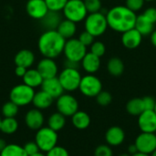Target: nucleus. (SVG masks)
Instances as JSON below:
<instances>
[{"label": "nucleus", "mask_w": 156, "mask_h": 156, "mask_svg": "<svg viewBox=\"0 0 156 156\" xmlns=\"http://www.w3.org/2000/svg\"><path fill=\"white\" fill-rule=\"evenodd\" d=\"M108 27L118 33L134 28L137 15L126 5H115L106 13Z\"/></svg>", "instance_id": "1"}, {"label": "nucleus", "mask_w": 156, "mask_h": 156, "mask_svg": "<svg viewBox=\"0 0 156 156\" xmlns=\"http://www.w3.org/2000/svg\"><path fill=\"white\" fill-rule=\"evenodd\" d=\"M66 39L57 30H45L37 41V48L43 58H56L63 53Z\"/></svg>", "instance_id": "2"}, {"label": "nucleus", "mask_w": 156, "mask_h": 156, "mask_svg": "<svg viewBox=\"0 0 156 156\" xmlns=\"http://www.w3.org/2000/svg\"><path fill=\"white\" fill-rule=\"evenodd\" d=\"M85 30L90 33L94 37L102 36L108 27V22L106 18V14L101 12L88 14L84 20Z\"/></svg>", "instance_id": "3"}, {"label": "nucleus", "mask_w": 156, "mask_h": 156, "mask_svg": "<svg viewBox=\"0 0 156 156\" xmlns=\"http://www.w3.org/2000/svg\"><path fill=\"white\" fill-rule=\"evenodd\" d=\"M62 13L66 19L76 24L84 21L89 14L83 0H69Z\"/></svg>", "instance_id": "4"}, {"label": "nucleus", "mask_w": 156, "mask_h": 156, "mask_svg": "<svg viewBox=\"0 0 156 156\" xmlns=\"http://www.w3.org/2000/svg\"><path fill=\"white\" fill-rule=\"evenodd\" d=\"M58 137L57 132L48 127H42L37 131L35 142L37 143L40 152L48 153L57 145Z\"/></svg>", "instance_id": "5"}, {"label": "nucleus", "mask_w": 156, "mask_h": 156, "mask_svg": "<svg viewBox=\"0 0 156 156\" xmlns=\"http://www.w3.org/2000/svg\"><path fill=\"white\" fill-rule=\"evenodd\" d=\"M35 90L33 88L23 84L16 85L12 88L9 93V99L11 101L16 103L18 107H24L32 103Z\"/></svg>", "instance_id": "6"}, {"label": "nucleus", "mask_w": 156, "mask_h": 156, "mask_svg": "<svg viewBox=\"0 0 156 156\" xmlns=\"http://www.w3.org/2000/svg\"><path fill=\"white\" fill-rule=\"evenodd\" d=\"M81 78L82 76L79 71V69H69V68H64L58 76V79L62 88L64 89L65 91H69V92L79 90Z\"/></svg>", "instance_id": "7"}, {"label": "nucleus", "mask_w": 156, "mask_h": 156, "mask_svg": "<svg viewBox=\"0 0 156 156\" xmlns=\"http://www.w3.org/2000/svg\"><path fill=\"white\" fill-rule=\"evenodd\" d=\"M63 54L66 59L80 63L87 54V47H85L78 38L72 37L66 40Z\"/></svg>", "instance_id": "8"}, {"label": "nucleus", "mask_w": 156, "mask_h": 156, "mask_svg": "<svg viewBox=\"0 0 156 156\" xmlns=\"http://www.w3.org/2000/svg\"><path fill=\"white\" fill-rule=\"evenodd\" d=\"M79 90L84 96L95 98L102 90V83L94 74H87L81 78Z\"/></svg>", "instance_id": "9"}, {"label": "nucleus", "mask_w": 156, "mask_h": 156, "mask_svg": "<svg viewBox=\"0 0 156 156\" xmlns=\"http://www.w3.org/2000/svg\"><path fill=\"white\" fill-rule=\"evenodd\" d=\"M56 107L58 112L65 117H71L79 111V102L73 95L63 93L57 99Z\"/></svg>", "instance_id": "10"}, {"label": "nucleus", "mask_w": 156, "mask_h": 156, "mask_svg": "<svg viewBox=\"0 0 156 156\" xmlns=\"http://www.w3.org/2000/svg\"><path fill=\"white\" fill-rule=\"evenodd\" d=\"M137 151L145 154H152L156 150V133H141L134 143Z\"/></svg>", "instance_id": "11"}, {"label": "nucleus", "mask_w": 156, "mask_h": 156, "mask_svg": "<svg viewBox=\"0 0 156 156\" xmlns=\"http://www.w3.org/2000/svg\"><path fill=\"white\" fill-rule=\"evenodd\" d=\"M27 15L36 20H41L48 12L45 0H28L26 5Z\"/></svg>", "instance_id": "12"}, {"label": "nucleus", "mask_w": 156, "mask_h": 156, "mask_svg": "<svg viewBox=\"0 0 156 156\" xmlns=\"http://www.w3.org/2000/svg\"><path fill=\"white\" fill-rule=\"evenodd\" d=\"M138 126L142 133H156V113L154 111H144L138 116Z\"/></svg>", "instance_id": "13"}, {"label": "nucleus", "mask_w": 156, "mask_h": 156, "mask_svg": "<svg viewBox=\"0 0 156 156\" xmlns=\"http://www.w3.org/2000/svg\"><path fill=\"white\" fill-rule=\"evenodd\" d=\"M37 69L41 74L44 80L55 78L58 73V67L53 58H43L37 65Z\"/></svg>", "instance_id": "14"}, {"label": "nucleus", "mask_w": 156, "mask_h": 156, "mask_svg": "<svg viewBox=\"0 0 156 156\" xmlns=\"http://www.w3.org/2000/svg\"><path fill=\"white\" fill-rule=\"evenodd\" d=\"M45 118L38 109H31L25 115V123L27 127L32 131H37L43 127Z\"/></svg>", "instance_id": "15"}, {"label": "nucleus", "mask_w": 156, "mask_h": 156, "mask_svg": "<svg viewBox=\"0 0 156 156\" xmlns=\"http://www.w3.org/2000/svg\"><path fill=\"white\" fill-rule=\"evenodd\" d=\"M122 44L128 49H134L138 48L143 41V36L135 28L130 29L122 35Z\"/></svg>", "instance_id": "16"}, {"label": "nucleus", "mask_w": 156, "mask_h": 156, "mask_svg": "<svg viewBox=\"0 0 156 156\" xmlns=\"http://www.w3.org/2000/svg\"><path fill=\"white\" fill-rule=\"evenodd\" d=\"M41 90L49 94L53 99H58L65 91L58 77L44 80L41 85Z\"/></svg>", "instance_id": "17"}, {"label": "nucleus", "mask_w": 156, "mask_h": 156, "mask_svg": "<svg viewBox=\"0 0 156 156\" xmlns=\"http://www.w3.org/2000/svg\"><path fill=\"white\" fill-rule=\"evenodd\" d=\"M105 140L110 146H119L122 144L125 140V133L122 128L119 126H112L107 130L105 133Z\"/></svg>", "instance_id": "18"}, {"label": "nucleus", "mask_w": 156, "mask_h": 156, "mask_svg": "<svg viewBox=\"0 0 156 156\" xmlns=\"http://www.w3.org/2000/svg\"><path fill=\"white\" fill-rule=\"evenodd\" d=\"M101 65V58L92 54L91 52H87V54L80 61V66L82 67L83 70L88 74L96 73L100 69Z\"/></svg>", "instance_id": "19"}, {"label": "nucleus", "mask_w": 156, "mask_h": 156, "mask_svg": "<svg viewBox=\"0 0 156 156\" xmlns=\"http://www.w3.org/2000/svg\"><path fill=\"white\" fill-rule=\"evenodd\" d=\"M14 62L16 66H22L27 69H30L35 62V54L30 49H21L16 54Z\"/></svg>", "instance_id": "20"}, {"label": "nucleus", "mask_w": 156, "mask_h": 156, "mask_svg": "<svg viewBox=\"0 0 156 156\" xmlns=\"http://www.w3.org/2000/svg\"><path fill=\"white\" fill-rule=\"evenodd\" d=\"M61 21L62 16L59 12L48 10L47 15L40 20V23L45 30H57Z\"/></svg>", "instance_id": "21"}, {"label": "nucleus", "mask_w": 156, "mask_h": 156, "mask_svg": "<svg viewBox=\"0 0 156 156\" xmlns=\"http://www.w3.org/2000/svg\"><path fill=\"white\" fill-rule=\"evenodd\" d=\"M53 101L54 99L49 94H48L46 91L41 90L35 93L32 103L36 109H38L41 111V110H46L49 108L52 105Z\"/></svg>", "instance_id": "22"}, {"label": "nucleus", "mask_w": 156, "mask_h": 156, "mask_svg": "<svg viewBox=\"0 0 156 156\" xmlns=\"http://www.w3.org/2000/svg\"><path fill=\"white\" fill-rule=\"evenodd\" d=\"M22 79H23V83L33 89L41 87L42 82L44 80L41 74L38 72L37 69H27L26 74Z\"/></svg>", "instance_id": "23"}, {"label": "nucleus", "mask_w": 156, "mask_h": 156, "mask_svg": "<svg viewBox=\"0 0 156 156\" xmlns=\"http://www.w3.org/2000/svg\"><path fill=\"white\" fill-rule=\"evenodd\" d=\"M154 25L155 24L151 22L143 14H141V15L137 16L134 28L136 30H138L143 37H146V36H150L153 33V31L155 29Z\"/></svg>", "instance_id": "24"}, {"label": "nucleus", "mask_w": 156, "mask_h": 156, "mask_svg": "<svg viewBox=\"0 0 156 156\" xmlns=\"http://www.w3.org/2000/svg\"><path fill=\"white\" fill-rule=\"evenodd\" d=\"M57 31L66 39H70L74 37L77 32V24L69 20V19H62L60 24L58 25Z\"/></svg>", "instance_id": "25"}, {"label": "nucleus", "mask_w": 156, "mask_h": 156, "mask_svg": "<svg viewBox=\"0 0 156 156\" xmlns=\"http://www.w3.org/2000/svg\"><path fill=\"white\" fill-rule=\"evenodd\" d=\"M71 122L78 130H85L90 124V117L86 112L78 111L71 116Z\"/></svg>", "instance_id": "26"}, {"label": "nucleus", "mask_w": 156, "mask_h": 156, "mask_svg": "<svg viewBox=\"0 0 156 156\" xmlns=\"http://www.w3.org/2000/svg\"><path fill=\"white\" fill-rule=\"evenodd\" d=\"M107 70L112 76L119 77L124 71V63L118 57L111 58L107 63Z\"/></svg>", "instance_id": "27"}, {"label": "nucleus", "mask_w": 156, "mask_h": 156, "mask_svg": "<svg viewBox=\"0 0 156 156\" xmlns=\"http://www.w3.org/2000/svg\"><path fill=\"white\" fill-rule=\"evenodd\" d=\"M65 124H66V117L58 112L52 113L48 119V126L57 133L62 130Z\"/></svg>", "instance_id": "28"}, {"label": "nucleus", "mask_w": 156, "mask_h": 156, "mask_svg": "<svg viewBox=\"0 0 156 156\" xmlns=\"http://www.w3.org/2000/svg\"><path fill=\"white\" fill-rule=\"evenodd\" d=\"M126 111L133 116H139L144 111L143 99L134 98L130 100L126 104Z\"/></svg>", "instance_id": "29"}, {"label": "nucleus", "mask_w": 156, "mask_h": 156, "mask_svg": "<svg viewBox=\"0 0 156 156\" xmlns=\"http://www.w3.org/2000/svg\"><path fill=\"white\" fill-rule=\"evenodd\" d=\"M18 129V122L15 117L13 118H4L2 119L0 131L5 134H13Z\"/></svg>", "instance_id": "30"}, {"label": "nucleus", "mask_w": 156, "mask_h": 156, "mask_svg": "<svg viewBox=\"0 0 156 156\" xmlns=\"http://www.w3.org/2000/svg\"><path fill=\"white\" fill-rule=\"evenodd\" d=\"M0 156H28L24 150L23 146L16 144H7L0 153Z\"/></svg>", "instance_id": "31"}, {"label": "nucleus", "mask_w": 156, "mask_h": 156, "mask_svg": "<svg viewBox=\"0 0 156 156\" xmlns=\"http://www.w3.org/2000/svg\"><path fill=\"white\" fill-rule=\"evenodd\" d=\"M18 109L19 107L16 103L9 101L4 103V105L2 106V114L5 118H13L17 115Z\"/></svg>", "instance_id": "32"}, {"label": "nucleus", "mask_w": 156, "mask_h": 156, "mask_svg": "<svg viewBox=\"0 0 156 156\" xmlns=\"http://www.w3.org/2000/svg\"><path fill=\"white\" fill-rule=\"evenodd\" d=\"M68 1L69 0H45L48 10L55 12L62 11Z\"/></svg>", "instance_id": "33"}, {"label": "nucleus", "mask_w": 156, "mask_h": 156, "mask_svg": "<svg viewBox=\"0 0 156 156\" xmlns=\"http://www.w3.org/2000/svg\"><path fill=\"white\" fill-rule=\"evenodd\" d=\"M89 14L101 12L102 9L101 0H83Z\"/></svg>", "instance_id": "34"}, {"label": "nucleus", "mask_w": 156, "mask_h": 156, "mask_svg": "<svg viewBox=\"0 0 156 156\" xmlns=\"http://www.w3.org/2000/svg\"><path fill=\"white\" fill-rule=\"evenodd\" d=\"M96 101L99 105L101 106H108L109 104H111V102L112 101V96L109 91L106 90H101L96 97Z\"/></svg>", "instance_id": "35"}, {"label": "nucleus", "mask_w": 156, "mask_h": 156, "mask_svg": "<svg viewBox=\"0 0 156 156\" xmlns=\"http://www.w3.org/2000/svg\"><path fill=\"white\" fill-rule=\"evenodd\" d=\"M90 48V52L98 56L99 58H101L106 52V47H105L104 43L101 41H94Z\"/></svg>", "instance_id": "36"}, {"label": "nucleus", "mask_w": 156, "mask_h": 156, "mask_svg": "<svg viewBox=\"0 0 156 156\" xmlns=\"http://www.w3.org/2000/svg\"><path fill=\"white\" fill-rule=\"evenodd\" d=\"M94 37L90 34V33H89L88 31H86V30H84L83 32H81L80 34V36H79V37H78V39L85 46V47H90L91 45H92V43L95 41L94 40Z\"/></svg>", "instance_id": "37"}, {"label": "nucleus", "mask_w": 156, "mask_h": 156, "mask_svg": "<svg viewBox=\"0 0 156 156\" xmlns=\"http://www.w3.org/2000/svg\"><path fill=\"white\" fill-rule=\"evenodd\" d=\"M144 3L145 0H125V5L135 13L144 7Z\"/></svg>", "instance_id": "38"}, {"label": "nucleus", "mask_w": 156, "mask_h": 156, "mask_svg": "<svg viewBox=\"0 0 156 156\" xmlns=\"http://www.w3.org/2000/svg\"><path fill=\"white\" fill-rule=\"evenodd\" d=\"M113 153L110 145L101 144L99 145L94 152V156H112Z\"/></svg>", "instance_id": "39"}, {"label": "nucleus", "mask_w": 156, "mask_h": 156, "mask_svg": "<svg viewBox=\"0 0 156 156\" xmlns=\"http://www.w3.org/2000/svg\"><path fill=\"white\" fill-rule=\"evenodd\" d=\"M47 156H69V154L67 149H65L62 146L56 145L54 148H52L50 151L47 153Z\"/></svg>", "instance_id": "40"}, {"label": "nucleus", "mask_w": 156, "mask_h": 156, "mask_svg": "<svg viewBox=\"0 0 156 156\" xmlns=\"http://www.w3.org/2000/svg\"><path fill=\"white\" fill-rule=\"evenodd\" d=\"M23 147H24L25 152L27 153V154L28 156L33 155V154L40 152V150H39V148H38V146H37V143L35 141L34 142H32V141L27 142Z\"/></svg>", "instance_id": "41"}, {"label": "nucleus", "mask_w": 156, "mask_h": 156, "mask_svg": "<svg viewBox=\"0 0 156 156\" xmlns=\"http://www.w3.org/2000/svg\"><path fill=\"white\" fill-rule=\"evenodd\" d=\"M156 100H154L153 97L147 96L143 98V103H144V111H154V106H155Z\"/></svg>", "instance_id": "42"}, {"label": "nucleus", "mask_w": 156, "mask_h": 156, "mask_svg": "<svg viewBox=\"0 0 156 156\" xmlns=\"http://www.w3.org/2000/svg\"><path fill=\"white\" fill-rule=\"evenodd\" d=\"M143 15L147 18L149 19L151 22H153L154 24H156V7L154 6H151V7H148L146 8Z\"/></svg>", "instance_id": "43"}, {"label": "nucleus", "mask_w": 156, "mask_h": 156, "mask_svg": "<svg viewBox=\"0 0 156 156\" xmlns=\"http://www.w3.org/2000/svg\"><path fill=\"white\" fill-rule=\"evenodd\" d=\"M27 69L25 68V67H22V66H16L15 68V74L19 77V78H23L24 75L26 74Z\"/></svg>", "instance_id": "44"}, {"label": "nucleus", "mask_w": 156, "mask_h": 156, "mask_svg": "<svg viewBox=\"0 0 156 156\" xmlns=\"http://www.w3.org/2000/svg\"><path fill=\"white\" fill-rule=\"evenodd\" d=\"M79 62H75V61H71L69 59H66L64 62V68H69V69H79L80 67Z\"/></svg>", "instance_id": "45"}, {"label": "nucleus", "mask_w": 156, "mask_h": 156, "mask_svg": "<svg viewBox=\"0 0 156 156\" xmlns=\"http://www.w3.org/2000/svg\"><path fill=\"white\" fill-rule=\"evenodd\" d=\"M150 40H151V43L153 44V46L156 48V29H154L153 31V33L150 35Z\"/></svg>", "instance_id": "46"}, {"label": "nucleus", "mask_w": 156, "mask_h": 156, "mask_svg": "<svg viewBox=\"0 0 156 156\" xmlns=\"http://www.w3.org/2000/svg\"><path fill=\"white\" fill-rule=\"evenodd\" d=\"M137 152H138V151H137V148H136V146H135V144H134L129 146V154H130L131 155H132V154H136Z\"/></svg>", "instance_id": "47"}, {"label": "nucleus", "mask_w": 156, "mask_h": 156, "mask_svg": "<svg viewBox=\"0 0 156 156\" xmlns=\"http://www.w3.org/2000/svg\"><path fill=\"white\" fill-rule=\"evenodd\" d=\"M6 142L3 139V138H0V153L5 149V147L6 146Z\"/></svg>", "instance_id": "48"}, {"label": "nucleus", "mask_w": 156, "mask_h": 156, "mask_svg": "<svg viewBox=\"0 0 156 156\" xmlns=\"http://www.w3.org/2000/svg\"><path fill=\"white\" fill-rule=\"evenodd\" d=\"M132 156H151V155H150V154H143V153H139V152H137L136 154H132Z\"/></svg>", "instance_id": "49"}, {"label": "nucleus", "mask_w": 156, "mask_h": 156, "mask_svg": "<svg viewBox=\"0 0 156 156\" xmlns=\"http://www.w3.org/2000/svg\"><path fill=\"white\" fill-rule=\"evenodd\" d=\"M30 156H47V155H45V154H43V152H38V153H37V154H33V155H30Z\"/></svg>", "instance_id": "50"}, {"label": "nucleus", "mask_w": 156, "mask_h": 156, "mask_svg": "<svg viewBox=\"0 0 156 156\" xmlns=\"http://www.w3.org/2000/svg\"><path fill=\"white\" fill-rule=\"evenodd\" d=\"M119 156H132L130 154H121V155Z\"/></svg>", "instance_id": "51"}, {"label": "nucleus", "mask_w": 156, "mask_h": 156, "mask_svg": "<svg viewBox=\"0 0 156 156\" xmlns=\"http://www.w3.org/2000/svg\"><path fill=\"white\" fill-rule=\"evenodd\" d=\"M151 156H156V150L154 152V153H153V154H152V155Z\"/></svg>", "instance_id": "52"}, {"label": "nucleus", "mask_w": 156, "mask_h": 156, "mask_svg": "<svg viewBox=\"0 0 156 156\" xmlns=\"http://www.w3.org/2000/svg\"><path fill=\"white\" fill-rule=\"evenodd\" d=\"M153 1H155V0H145V2H153Z\"/></svg>", "instance_id": "53"}, {"label": "nucleus", "mask_w": 156, "mask_h": 156, "mask_svg": "<svg viewBox=\"0 0 156 156\" xmlns=\"http://www.w3.org/2000/svg\"><path fill=\"white\" fill-rule=\"evenodd\" d=\"M154 112H155V113H156V101H155V106H154Z\"/></svg>", "instance_id": "54"}, {"label": "nucleus", "mask_w": 156, "mask_h": 156, "mask_svg": "<svg viewBox=\"0 0 156 156\" xmlns=\"http://www.w3.org/2000/svg\"><path fill=\"white\" fill-rule=\"evenodd\" d=\"M1 122H2V119H1V117H0V125H1Z\"/></svg>", "instance_id": "55"}, {"label": "nucleus", "mask_w": 156, "mask_h": 156, "mask_svg": "<svg viewBox=\"0 0 156 156\" xmlns=\"http://www.w3.org/2000/svg\"></svg>", "instance_id": "56"}]
</instances>
